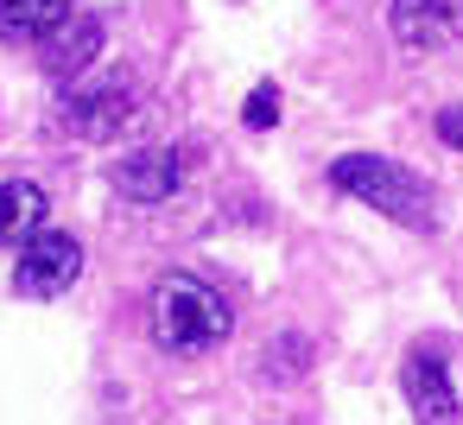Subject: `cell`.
Here are the masks:
<instances>
[{
    "mask_svg": "<svg viewBox=\"0 0 463 425\" xmlns=\"http://www.w3.org/2000/svg\"><path fill=\"white\" fill-rule=\"evenodd\" d=\"M77 273H83V241L64 235V229H45V235H33V241L20 248V260H14V292H20V298H58V292L77 286Z\"/></svg>",
    "mask_w": 463,
    "mask_h": 425,
    "instance_id": "obj_4",
    "label": "cell"
},
{
    "mask_svg": "<svg viewBox=\"0 0 463 425\" xmlns=\"http://www.w3.org/2000/svg\"><path fill=\"white\" fill-rule=\"evenodd\" d=\"M33 235H45V191L33 178H7L0 184V248H26Z\"/></svg>",
    "mask_w": 463,
    "mask_h": 425,
    "instance_id": "obj_10",
    "label": "cell"
},
{
    "mask_svg": "<svg viewBox=\"0 0 463 425\" xmlns=\"http://www.w3.org/2000/svg\"><path fill=\"white\" fill-rule=\"evenodd\" d=\"M438 140H444V146H457V153H463V102H457V109H444V115H438Z\"/></svg>",
    "mask_w": 463,
    "mask_h": 425,
    "instance_id": "obj_12",
    "label": "cell"
},
{
    "mask_svg": "<svg viewBox=\"0 0 463 425\" xmlns=\"http://www.w3.org/2000/svg\"><path fill=\"white\" fill-rule=\"evenodd\" d=\"M387 33L400 52H444L463 39V0H387Z\"/></svg>",
    "mask_w": 463,
    "mask_h": 425,
    "instance_id": "obj_5",
    "label": "cell"
},
{
    "mask_svg": "<svg viewBox=\"0 0 463 425\" xmlns=\"http://www.w3.org/2000/svg\"><path fill=\"white\" fill-rule=\"evenodd\" d=\"M109 178H115V191H121L128 203H165V197L184 184V159H178L172 146H140V153L115 159Z\"/></svg>",
    "mask_w": 463,
    "mask_h": 425,
    "instance_id": "obj_7",
    "label": "cell"
},
{
    "mask_svg": "<svg viewBox=\"0 0 463 425\" xmlns=\"http://www.w3.org/2000/svg\"><path fill=\"white\" fill-rule=\"evenodd\" d=\"M102 39H109V33H102V20H96V14H71V20L39 45V52H45V77L77 83V77L102 58Z\"/></svg>",
    "mask_w": 463,
    "mask_h": 425,
    "instance_id": "obj_8",
    "label": "cell"
},
{
    "mask_svg": "<svg viewBox=\"0 0 463 425\" xmlns=\"http://www.w3.org/2000/svg\"><path fill=\"white\" fill-rule=\"evenodd\" d=\"M146 324H153L159 349L203 355V349H216L235 330V311H229V298L210 279H197V273H159L153 298H146Z\"/></svg>",
    "mask_w": 463,
    "mask_h": 425,
    "instance_id": "obj_1",
    "label": "cell"
},
{
    "mask_svg": "<svg viewBox=\"0 0 463 425\" xmlns=\"http://www.w3.org/2000/svg\"><path fill=\"white\" fill-rule=\"evenodd\" d=\"M134 115H140V96H134L128 77H90V83H71L64 102H58V128H64L71 140H96V146L115 140V134H128Z\"/></svg>",
    "mask_w": 463,
    "mask_h": 425,
    "instance_id": "obj_3",
    "label": "cell"
},
{
    "mask_svg": "<svg viewBox=\"0 0 463 425\" xmlns=\"http://www.w3.org/2000/svg\"><path fill=\"white\" fill-rule=\"evenodd\" d=\"M330 184H336L343 197H355V203H368V210L406 222V229H431V222H438L431 184H425L419 172L381 159V153H343V159L330 165Z\"/></svg>",
    "mask_w": 463,
    "mask_h": 425,
    "instance_id": "obj_2",
    "label": "cell"
},
{
    "mask_svg": "<svg viewBox=\"0 0 463 425\" xmlns=\"http://www.w3.org/2000/svg\"><path fill=\"white\" fill-rule=\"evenodd\" d=\"M71 14L77 0H0V45H45Z\"/></svg>",
    "mask_w": 463,
    "mask_h": 425,
    "instance_id": "obj_9",
    "label": "cell"
},
{
    "mask_svg": "<svg viewBox=\"0 0 463 425\" xmlns=\"http://www.w3.org/2000/svg\"><path fill=\"white\" fill-rule=\"evenodd\" d=\"M400 387H406V406L419 425H457V387H450V368L438 349H412L400 368Z\"/></svg>",
    "mask_w": 463,
    "mask_h": 425,
    "instance_id": "obj_6",
    "label": "cell"
},
{
    "mask_svg": "<svg viewBox=\"0 0 463 425\" xmlns=\"http://www.w3.org/2000/svg\"><path fill=\"white\" fill-rule=\"evenodd\" d=\"M273 121H279V90H273V83H260V90L248 96V128H260V134H267Z\"/></svg>",
    "mask_w": 463,
    "mask_h": 425,
    "instance_id": "obj_11",
    "label": "cell"
}]
</instances>
